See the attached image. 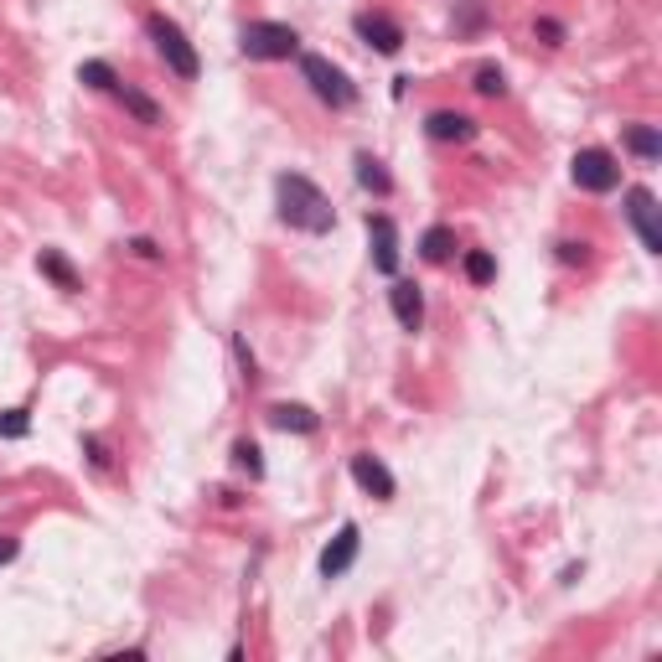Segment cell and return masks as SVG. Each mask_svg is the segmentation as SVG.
Wrapping results in <instances>:
<instances>
[{"mask_svg":"<svg viewBox=\"0 0 662 662\" xmlns=\"http://www.w3.org/2000/svg\"><path fill=\"white\" fill-rule=\"evenodd\" d=\"M275 192H280V218L290 228H300V233H331L337 228V207L326 202V192L311 182V176L285 171L275 182Z\"/></svg>","mask_w":662,"mask_h":662,"instance_id":"cell-1","label":"cell"},{"mask_svg":"<svg viewBox=\"0 0 662 662\" xmlns=\"http://www.w3.org/2000/svg\"><path fill=\"white\" fill-rule=\"evenodd\" d=\"M145 32H150V42H156V52L166 57V68L176 73V78H197L202 73V63H197V52H192V42H187V32L176 26L171 16H161V11H150L145 16Z\"/></svg>","mask_w":662,"mask_h":662,"instance_id":"cell-2","label":"cell"},{"mask_svg":"<svg viewBox=\"0 0 662 662\" xmlns=\"http://www.w3.org/2000/svg\"><path fill=\"white\" fill-rule=\"evenodd\" d=\"M238 47H244V57H254V63H280V57L300 52V37L285 21H249L244 32H238Z\"/></svg>","mask_w":662,"mask_h":662,"instance_id":"cell-3","label":"cell"},{"mask_svg":"<svg viewBox=\"0 0 662 662\" xmlns=\"http://www.w3.org/2000/svg\"><path fill=\"white\" fill-rule=\"evenodd\" d=\"M300 78H306L311 94H316L321 104H331V109H347V104L357 99V88L347 83V73H342L337 63H326V57H316V52L300 57Z\"/></svg>","mask_w":662,"mask_h":662,"instance_id":"cell-4","label":"cell"},{"mask_svg":"<svg viewBox=\"0 0 662 662\" xmlns=\"http://www.w3.org/2000/svg\"><path fill=\"white\" fill-rule=\"evenodd\" d=\"M569 176H575L580 192H611V187L621 182V166H616L611 150H575Z\"/></svg>","mask_w":662,"mask_h":662,"instance_id":"cell-5","label":"cell"},{"mask_svg":"<svg viewBox=\"0 0 662 662\" xmlns=\"http://www.w3.org/2000/svg\"><path fill=\"white\" fill-rule=\"evenodd\" d=\"M626 218H631V228H637L642 249H647V254H662V223H657V197H652L647 187H631V192H626Z\"/></svg>","mask_w":662,"mask_h":662,"instance_id":"cell-6","label":"cell"},{"mask_svg":"<svg viewBox=\"0 0 662 662\" xmlns=\"http://www.w3.org/2000/svg\"><path fill=\"white\" fill-rule=\"evenodd\" d=\"M357 37H363L373 52L394 57V52L404 47V26H399V21H388V16H378V11H363V16H357Z\"/></svg>","mask_w":662,"mask_h":662,"instance_id":"cell-7","label":"cell"},{"mask_svg":"<svg viewBox=\"0 0 662 662\" xmlns=\"http://www.w3.org/2000/svg\"><path fill=\"white\" fill-rule=\"evenodd\" d=\"M368 238H373V264H378V275H399V228L394 218H368Z\"/></svg>","mask_w":662,"mask_h":662,"instance_id":"cell-8","label":"cell"},{"mask_svg":"<svg viewBox=\"0 0 662 662\" xmlns=\"http://www.w3.org/2000/svg\"><path fill=\"white\" fill-rule=\"evenodd\" d=\"M357 549H363V533H357V523H347V528H342V533L326 544V554H321V575H326V580L347 575V569H352V559H357Z\"/></svg>","mask_w":662,"mask_h":662,"instance_id":"cell-9","label":"cell"},{"mask_svg":"<svg viewBox=\"0 0 662 662\" xmlns=\"http://www.w3.org/2000/svg\"><path fill=\"white\" fill-rule=\"evenodd\" d=\"M352 481H357V487H363L368 497H378V502L394 497V471H388L378 456H352Z\"/></svg>","mask_w":662,"mask_h":662,"instance_id":"cell-10","label":"cell"},{"mask_svg":"<svg viewBox=\"0 0 662 662\" xmlns=\"http://www.w3.org/2000/svg\"><path fill=\"white\" fill-rule=\"evenodd\" d=\"M388 300H394V316L404 331H419L425 326V295H419L414 280H394V290H388Z\"/></svg>","mask_w":662,"mask_h":662,"instance_id":"cell-11","label":"cell"},{"mask_svg":"<svg viewBox=\"0 0 662 662\" xmlns=\"http://www.w3.org/2000/svg\"><path fill=\"white\" fill-rule=\"evenodd\" d=\"M425 130H430V140H445V145L456 140V145H461V140L476 135V119H471V114H456V109H435V114L425 119Z\"/></svg>","mask_w":662,"mask_h":662,"instance_id":"cell-12","label":"cell"},{"mask_svg":"<svg viewBox=\"0 0 662 662\" xmlns=\"http://www.w3.org/2000/svg\"><path fill=\"white\" fill-rule=\"evenodd\" d=\"M269 425H275V430H295V435H316L321 419L306 404H275V409H269Z\"/></svg>","mask_w":662,"mask_h":662,"instance_id":"cell-13","label":"cell"},{"mask_svg":"<svg viewBox=\"0 0 662 662\" xmlns=\"http://www.w3.org/2000/svg\"><path fill=\"white\" fill-rule=\"evenodd\" d=\"M109 94H114L119 104H125V109H130V114L140 119V125H161V109H156V99H145L135 83H114Z\"/></svg>","mask_w":662,"mask_h":662,"instance_id":"cell-14","label":"cell"},{"mask_svg":"<svg viewBox=\"0 0 662 662\" xmlns=\"http://www.w3.org/2000/svg\"><path fill=\"white\" fill-rule=\"evenodd\" d=\"M37 269H42V275H47L57 290H78V269H73L63 254H57V249H42V254H37Z\"/></svg>","mask_w":662,"mask_h":662,"instance_id":"cell-15","label":"cell"},{"mask_svg":"<svg viewBox=\"0 0 662 662\" xmlns=\"http://www.w3.org/2000/svg\"><path fill=\"white\" fill-rule=\"evenodd\" d=\"M357 182H363L368 192H378V197L394 192V176H388V171H383V161H378V156H368V150L357 156Z\"/></svg>","mask_w":662,"mask_h":662,"instance_id":"cell-16","label":"cell"},{"mask_svg":"<svg viewBox=\"0 0 662 662\" xmlns=\"http://www.w3.org/2000/svg\"><path fill=\"white\" fill-rule=\"evenodd\" d=\"M419 254H425L430 264H445L450 254H456V233H450L445 223H435L425 238H419Z\"/></svg>","mask_w":662,"mask_h":662,"instance_id":"cell-17","label":"cell"},{"mask_svg":"<svg viewBox=\"0 0 662 662\" xmlns=\"http://www.w3.org/2000/svg\"><path fill=\"white\" fill-rule=\"evenodd\" d=\"M626 145L637 150L642 161H657V156H662V135H657L652 125H631V130H626Z\"/></svg>","mask_w":662,"mask_h":662,"instance_id":"cell-18","label":"cell"},{"mask_svg":"<svg viewBox=\"0 0 662 662\" xmlns=\"http://www.w3.org/2000/svg\"><path fill=\"white\" fill-rule=\"evenodd\" d=\"M466 280H471V285H492V280H497V259H492L487 249H471V254H466Z\"/></svg>","mask_w":662,"mask_h":662,"instance_id":"cell-19","label":"cell"},{"mask_svg":"<svg viewBox=\"0 0 662 662\" xmlns=\"http://www.w3.org/2000/svg\"><path fill=\"white\" fill-rule=\"evenodd\" d=\"M78 83H88V88H99V94H109V88L119 83V73L94 57V63H83V68H78Z\"/></svg>","mask_w":662,"mask_h":662,"instance_id":"cell-20","label":"cell"},{"mask_svg":"<svg viewBox=\"0 0 662 662\" xmlns=\"http://www.w3.org/2000/svg\"><path fill=\"white\" fill-rule=\"evenodd\" d=\"M476 94H487V99H502L507 94V78H502V68H476Z\"/></svg>","mask_w":662,"mask_h":662,"instance_id":"cell-21","label":"cell"},{"mask_svg":"<svg viewBox=\"0 0 662 662\" xmlns=\"http://www.w3.org/2000/svg\"><path fill=\"white\" fill-rule=\"evenodd\" d=\"M26 430H32V414H26V409H6V414H0V440H21Z\"/></svg>","mask_w":662,"mask_h":662,"instance_id":"cell-22","label":"cell"},{"mask_svg":"<svg viewBox=\"0 0 662 662\" xmlns=\"http://www.w3.org/2000/svg\"><path fill=\"white\" fill-rule=\"evenodd\" d=\"M233 461L244 466L249 476H264V456H259V445H254V440H238V445H233Z\"/></svg>","mask_w":662,"mask_h":662,"instance_id":"cell-23","label":"cell"},{"mask_svg":"<svg viewBox=\"0 0 662 662\" xmlns=\"http://www.w3.org/2000/svg\"><path fill=\"white\" fill-rule=\"evenodd\" d=\"M83 450L94 456V466H109V445H104L99 435H88V440H83Z\"/></svg>","mask_w":662,"mask_h":662,"instance_id":"cell-24","label":"cell"},{"mask_svg":"<svg viewBox=\"0 0 662 662\" xmlns=\"http://www.w3.org/2000/svg\"><path fill=\"white\" fill-rule=\"evenodd\" d=\"M538 37H549V47H559L564 42V26L559 21H538Z\"/></svg>","mask_w":662,"mask_h":662,"instance_id":"cell-25","label":"cell"},{"mask_svg":"<svg viewBox=\"0 0 662 662\" xmlns=\"http://www.w3.org/2000/svg\"><path fill=\"white\" fill-rule=\"evenodd\" d=\"M559 259L564 264H585V244H559Z\"/></svg>","mask_w":662,"mask_h":662,"instance_id":"cell-26","label":"cell"},{"mask_svg":"<svg viewBox=\"0 0 662 662\" xmlns=\"http://www.w3.org/2000/svg\"><path fill=\"white\" fill-rule=\"evenodd\" d=\"M21 554V544H16V538H6V533H0V564H11Z\"/></svg>","mask_w":662,"mask_h":662,"instance_id":"cell-27","label":"cell"},{"mask_svg":"<svg viewBox=\"0 0 662 662\" xmlns=\"http://www.w3.org/2000/svg\"><path fill=\"white\" fill-rule=\"evenodd\" d=\"M135 254H145V259H161V249L156 244H150V238H135V244H130Z\"/></svg>","mask_w":662,"mask_h":662,"instance_id":"cell-28","label":"cell"}]
</instances>
